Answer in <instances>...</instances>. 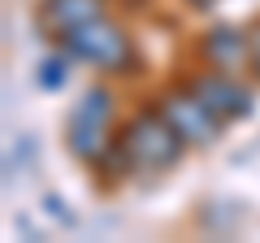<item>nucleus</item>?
<instances>
[{"label": "nucleus", "mask_w": 260, "mask_h": 243, "mask_svg": "<svg viewBox=\"0 0 260 243\" xmlns=\"http://www.w3.org/2000/svg\"><path fill=\"white\" fill-rule=\"evenodd\" d=\"M113 122H117V96H113V87L91 83L74 100L70 117H65V148H70V157L83 161V165H100L113 152V143H117Z\"/></svg>", "instance_id": "nucleus-1"}, {"label": "nucleus", "mask_w": 260, "mask_h": 243, "mask_svg": "<svg viewBox=\"0 0 260 243\" xmlns=\"http://www.w3.org/2000/svg\"><path fill=\"white\" fill-rule=\"evenodd\" d=\"M56 48H65L78 66H91L100 74H135L139 70V48H135L130 31L121 22H113L109 13L56 35Z\"/></svg>", "instance_id": "nucleus-2"}, {"label": "nucleus", "mask_w": 260, "mask_h": 243, "mask_svg": "<svg viewBox=\"0 0 260 243\" xmlns=\"http://www.w3.org/2000/svg\"><path fill=\"white\" fill-rule=\"evenodd\" d=\"M117 152L126 161V169H169L182 161L186 152V139L174 131V122L160 113V104H148L139 109L135 117H126V126L117 131Z\"/></svg>", "instance_id": "nucleus-3"}, {"label": "nucleus", "mask_w": 260, "mask_h": 243, "mask_svg": "<svg viewBox=\"0 0 260 243\" xmlns=\"http://www.w3.org/2000/svg\"><path fill=\"white\" fill-rule=\"evenodd\" d=\"M156 104H160V113L174 122V131L186 139V148H208V143H217L221 131H225V122L195 96V87L186 83V78L174 83V87H165V92L156 96Z\"/></svg>", "instance_id": "nucleus-4"}, {"label": "nucleus", "mask_w": 260, "mask_h": 243, "mask_svg": "<svg viewBox=\"0 0 260 243\" xmlns=\"http://www.w3.org/2000/svg\"><path fill=\"white\" fill-rule=\"evenodd\" d=\"M186 83L195 87V96H200V100H204L208 109L225 122V126H234V122H243V117H251V113H256V92H251L239 74L200 70V74H191Z\"/></svg>", "instance_id": "nucleus-5"}, {"label": "nucleus", "mask_w": 260, "mask_h": 243, "mask_svg": "<svg viewBox=\"0 0 260 243\" xmlns=\"http://www.w3.org/2000/svg\"><path fill=\"white\" fill-rule=\"evenodd\" d=\"M200 61L208 70H221V74H243L251 70V31L230 26V22H217L200 35Z\"/></svg>", "instance_id": "nucleus-6"}, {"label": "nucleus", "mask_w": 260, "mask_h": 243, "mask_svg": "<svg viewBox=\"0 0 260 243\" xmlns=\"http://www.w3.org/2000/svg\"><path fill=\"white\" fill-rule=\"evenodd\" d=\"M109 13V0H39V9H35V22L44 35H65V31H74L83 26V22L91 18H104Z\"/></svg>", "instance_id": "nucleus-7"}, {"label": "nucleus", "mask_w": 260, "mask_h": 243, "mask_svg": "<svg viewBox=\"0 0 260 243\" xmlns=\"http://www.w3.org/2000/svg\"><path fill=\"white\" fill-rule=\"evenodd\" d=\"M70 61H74V56L65 52V48H56L52 56H44V61H39V87H44V92H61L65 87V78H70Z\"/></svg>", "instance_id": "nucleus-8"}, {"label": "nucleus", "mask_w": 260, "mask_h": 243, "mask_svg": "<svg viewBox=\"0 0 260 243\" xmlns=\"http://www.w3.org/2000/svg\"><path fill=\"white\" fill-rule=\"evenodd\" d=\"M44 213H48V217H56L65 230H70V226H78V213H70V208H65V200H61V196H52V191L44 196Z\"/></svg>", "instance_id": "nucleus-9"}, {"label": "nucleus", "mask_w": 260, "mask_h": 243, "mask_svg": "<svg viewBox=\"0 0 260 243\" xmlns=\"http://www.w3.org/2000/svg\"><path fill=\"white\" fill-rule=\"evenodd\" d=\"M30 152H35V139H30V135H22V148H13L9 161H5V165H9V174H18V165H26Z\"/></svg>", "instance_id": "nucleus-10"}, {"label": "nucleus", "mask_w": 260, "mask_h": 243, "mask_svg": "<svg viewBox=\"0 0 260 243\" xmlns=\"http://www.w3.org/2000/svg\"><path fill=\"white\" fill-rule=\"evenodd\" d=\"M251 74L260 78V22L251 26Z\"/></svg>", "instance_id": "nucleus-11"}, {"label": "nucleus", "mask_w": 260, "mask_h": 243, "mask_svg": "<svg viewBox=\"0 0 260 243\" xmlns=\"http://www.w3.org/2000/svg\"><path fill=\"white\" fill-rule=\"evenodd\" d=\"M186 5H195V9H213L217 0H186Z\"/></svg>", "instance_id": "nucleus-12"}]
</instances>
